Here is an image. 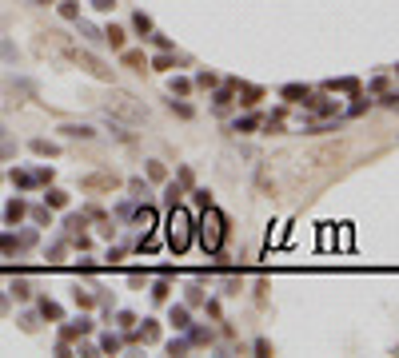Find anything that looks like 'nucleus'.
I'll return each instance as SVG.
<instances>
[{"instance_id":"nucleus-2","label":"nucleus","mask_w":399,"mask_h":358,"mask_svg":"<svg viewBox=\"0 0 399 358\" xmlns=\"http://www.w3.org/2000/svg\"><path fill=\"white\" fill-rule=\"evenodd\" d=\"M188 231H192L188 215H184V211H176V215L168 219V239H172V247H176V251H184V247H188Z\"/></svg>"},{"instance_id":"nucleus-1","label":"nucleus","mask_w":399,"mask_h":358,"mask_svg":"<svg viewBox=\"0 0 399 358\" xmlns=\"http://www.w3.org/2000/svg\"><path fill=\"white\" fill-rule=\"evenodd\" d=\"M200 235H204V247H220V239H224V219L216 215V211H208L204 215V223H200Z\"/></svg>"}]
</instances>
